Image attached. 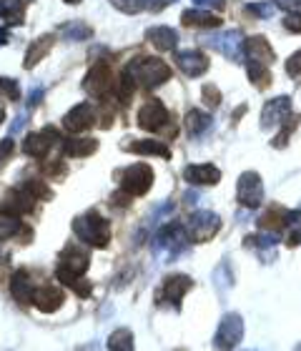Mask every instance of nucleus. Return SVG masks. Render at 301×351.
Listing matches in <instances>:
<instances>
[{"label":"nucleus","instance_id":"4c0bfd02","mask_svg":"<svg viewBox=\"0 0 301 351\" xmlns=\"http://www.w3.org/2000/svg\"><path fill=\"white\" fill-rule=\"evenodd\" d=\"M23 186H25V189H28L30 193H33V196H38V198H53V191L48 189L43 181H36V178H33V181H25Z\"/></svg>","mask_w":301,"mask_h":351},{"label":"nucleus","instance_id":"b1692460","mask_svg":"<svg viewBox=\"0 0 301 351\" xmlns=\"http://www.w3.org/2000/svg\"><path fill=\"white\" fill-rule=\"evenodd\" d=\"M128 151L139 156H158V158H171V148L163 143V141L156 138H143V141H133V143H125Z\"/></svg>","mask_w":301,"mask_h":351},{"label":"nucleus","instance_id":"e433bc0d","mask_svg":"<svg viewBox=\"0 0 301 351\" xmlns=\"http://www.w3.org/2000/svg\"><path fill=\"white\" fill-rule=\"evenodd\" d=\"M201 93H204L206 108H211V110H213V108H219V106H221V93H219V88L213 86V83H206Z\"/></svg>","mask_w":301,"mask_h":351},{"label":"nucleus","instance_id":"2f4dec72","mask_svg":"<svg viewBox=\"0 0 301 351\" xmlns=\"http://www.w3.org/2000/svg\"><path fill=\"white\" fill-rule=\"evenodd\" d=\"M21 228H23L21 216H15V213H10V211H0V241L13 239Z\"/></svg>","mask_w":301,"mask_h":351},{"label":"nucleus","instance_id":"a878e982","mask_svg":"<svg viewBox=\"0 0 301 351\" xmlns=\"http://www.w3.org/2000/svg\"><path fill=\"white\" fill-rule=\"evenodd\" d=\"M166 3H173V0H158V3L156 0H110V5L125 15H136L141 10H161Z\"/></svg>","mask_w":301,"mask_h":351},{"label":"nucleus","instance_id":"f3484780","mask_svg":"<svg viewBox=\"0 0 301 351\" xmlns=\"http://www.w3.org/2000/svg\"><path fill=\"white\" fill-rule=\"evenodd\" d=\"M33 206H36V196H33L25 186H21V189L8 191L5 201H3V211H10V213H15V216H23V213L33 211Z\"/></svg>","mask_w":301,"mask_h":351},{"label":"nucleus","instance_id":"72a5a7b5","mask_svg":"<svg viewBox=\"0 0 301 351\" xmlns=\"http://www.w3.org/2000/svg\"><path fill=\"white\" fill-rule=\"evenodd\" d=\"M25 5H28V0H0V18H8V21H10V15H13V23L21 25Z\"/></svg>","mask_w":301,"mask_h":351},{"label":"nucleus","instance_id":"6e6552de","mask_svg":"<svg viewBox=\"0 0 301 351\" xmlns=\"http://www.w3.org/2000/svg\"><path fill=\"white\" fill-rule=\"evenodd\" d=\"M236 198H239V204L246 206V208H256V206H261V201H264V183H261L258 173L246 171V173L239 178Z\"/></svg>","mask_w":301,"mask_h":351},{"label":"nucleus","instance_id":"9b49d317","mask_svg":"<svg viewBox=\"0 0 301 351\" xmlns=\"http://www.w3.org/2000/svg\"><path fill=\"white\" fill-rule=\"evenodd\" d=\"M96 123V113H93V106L91 103H78L73 108L68 110L66 116H63V128L68 133H83L88 131L91 125Z\"/></svg>","mask_w":301,"mask_h":351},{"label":"nucleus","instance_id":"8fccbe9b","mask_svg":"<svg viewBox=\"0 0 301 351\" xmlns=\"http://www.w3.org/2000/svg\"><path fill=\"white\" fill-rule=\"evenodd\" d=\"M5 121V108H0V123Z\"/></svg>","mask_w":301,"mask_h":351},{"label":"nucleus","instance_id":"aec40b11","mask_svg":"<svg viewBox=\"0 0 301 351\" xmlns=\"http://www.w3.org/2000/svg\"><path fill=\"white\" fill-rule=\"evenodd\" d=\"M243 48H246L249 63H261V66L274 63V51H272V45H269V40H266L264 36H251L249 40L243 43Z\"/></svg>","mask_w":301,"mask_h":351},{"label":"nucleus","instance_id":"412c9836","mask_svg":"<svg viewBox=\"0 0 301 351\" xmlns=\"http://www.w3.org/2000/svg\"><path fill=\"white\" fill-rule=\"evenodd\" d=\"M53 43H56V36H40L36 38L33 43L28 45V51H25V60H23V68L25 71H30V68H36L40 60L51 53Z\"/></svg>","mask_w":301,"mask_h":351},{"label":"nucleus","instance_id":"f257e3e1","mask_svg":"<svg viewBox=\"0 0 301 351\" xmlns=\"http://www.w3.org/2000/svg\"><path fill=\"white\" fill-rule=\"evenodd\" d=\"M123 73L133 78V83L141 88H158L171 78V66L163 63L161 58H151V56H139L123 68Z\"/></svg>","mask_w":301,"mask_h":351},{"label":"nucleus","instance_id":"a18cd8bd","mask_svg":"<svg viewBox=\"0 0 301 351\" xmlns=\"http://www.w3.org/2000/svg\"><path fill=\"white\" fill-rule=\"evenodd\" d=\"M25 123H28V116H18V118H15V123L10 125V138H13L15 133L21 131V128H23V125H25Z\"/></svg>","mask_w":301,"mask_h":351},{"label":"nucleus","instance_id":"c03bdc74","mask_svg":"<svg viewBox=\"0 0 301 351\" xmlns=\"http://www.w3.org/2000/svg\"><path fill=\"white\" fill-rule=\"evenodd\" d=\"M43 101V88H36L33 93H30V98H28V110H33L38 106V103Z\"/></svg>","mask_w":301,"mask_h":351},{"label":"nucleus","instance_id":"c756f323","mask_svg":"<svg viewBox=\"0 0 301 351\" xmlns=\"http://www.w3.org/2000/svg\"><path fill=\"white\" fill-rule=\"evenodd\" d=\"M186 128H189L191 136H201L206 128H211V116L199 108H191L186 113Z\"/></svg>","mask_w":301,"mask_h":351},{"label":"nucleus","instance_id":"423d86ee","mask_svg":"<svg viewBox=\"0 0 301 351\" xmlns=\"http://www.w3.org/2000/svg\"><path fill=\"white\" fill-rule=\"evenodd\" d=\"M243 339V319L239 314H226L221 319L216 337H213V346L219 351H231L241 344Z\"/></svg>","mask_w":301,"mask_h":351},{"label":"nucleus","instance_id":"c85d7f7f","mask_svg":"<svg viewBox=\"0 0 301 351\" xmlns=\"http://www.w3.org/2000/svg\"><path fill=\"white\" fill-rule=\"evenodd\" d=\"M58 33L66 40H86L88 36H93V30H91L88 23H83V21H71V23H63L58 28Z\"/></svg>","mask_w":301,"mask_h":351},{"label":"nucleus","instance_id":"a19ab883","mask_svg":"<svg viewBox=\"0 0 301 351\" xmlns=\"http://www.w3.org/2000/svg\"><path fill=\"white\" fill-rule=\"evenodd\" d=\"M281 10H287L289 15L291 13H301V0H274Z\"/></svg>","mask_w":301,"mask_h":351},{"label":"nucleus","instance_id":"09e8293b","mask_svg":"<svg viewBox=\"0 0 301 351\" xmlns=\"http://www.w3.org/2000/svg\"><path fill=\"white\" fill-rule=\"evenodd\" d=\"M63 3H68V5H78L81 0H63Z\"/></svg>","mask_w":301,"mask_h":351},{"label":"nucleus","instance_id":"6ab92c4d","mask_svg":"<svg viewBox=\"0 0 301 351\" xmlns=\"http://www.w3.org/2000/svg\"><path fill=\"white\" fill-rule=\"evenodd\" d=\"M146 38H148V43L161 53L173 51L178 45V33L173 28H169V25H154V28H148Z\"/></svg>","mask_w":301,"mask_h":351},{"label":"nucleus","instance_id":"f704fd0d","mask_svg":"<svg viewBox=\"0 0 301 351\" xmlns=\"http://www.w3.org/2000/svg\"><path fill=\"white\" fill-rule=\"evenodd\" d=\"M249 81L256 88H266L272 83V73H269V66H261V63H249Z\"/></svg>","mask_w":301,"mask_h":351},{"label":"nucleus","instance_id":"cd10ccee","mask_svg":"<svg viewBox=\"0 0 301 351\" xmlns=\"http://www.w3.org/2000/svg\"><path fill=\"white\" fill-rule=\"evenodd\" d=\"M60 263H66L68 269L78 271V274H86V271H88L91 258H88L86 251L75 249V246H68V249L60 251Z\"/></svg>","mask_w":301,"mask_h":351},{"label":"nucleus","instance_id":"79ce46f5","mask_svg":"<svg viewBox=\"0 0 301 351\" xmlns=\"http://www.w3.org/2000/svg\"><path fill=\"white\" fill-rule=\"evenodd\" d=\"M284 28L291 30V33H301V15L299 13H291L284 18Z\"/></svg>","mask_w":301,"mask_h":351},{"label":"nucleus","instance_id":"7ed1b4c3","mask_svg":"<svg viewBox=\"0 0 301 351\" xmlns=\"http://www.w3.org/2000/svg\"><path fill=\"white\" fill-rule=\"evenodd\" d=\"M118 183H121V191H125L128 196H143L154 186V169L148 163H133L121 171Z\"/></svg>","mask_w":301,"mask_h":351},{"label":"nucleus","instance_id":"f8f14e48","mask_svg":"<svg viewBox=\"0 0 301 351\" xmlns=\"http://www.w3.org/2000/svg\"><path fill=\"white\" fill-rule=\"evenodd\" d=\"M191 289H193L191 276H186V274H171V276H166V281H163L161 296L169 301V304H173V308H178L181 306V299H184Z\"/></svg>","mask_w":301,"mask_h":351},{"label":"nucleus","instance_id":"2eb2a0df","mask_svg":"<svg viewBox=\"0 0 301 351\" xmlns=\"http://www.w3.org/2000/svg\"><path fill=\"white\" fill-rule=\"evenodd\" d=\"M176 66L181 68L189 78H199V75H204L206 71H208L211 60L199 51H181V53H176Z\"/></svg>","mask_w":301,"mask_h":351},{"label":"nucleus","instance_id":"39448f33","mask_svg":"<svg viewBox=\"0 0 301 351\" xmlns=\"http://www.w3.org/2000/svg\"><path fill=\"white\" fill-rule=\"evenodd\" d=\"M221 219L213 211H193L186 219V234L191 241H208L219 234Z\"/></svg>","mask_w":301,"mask_h":351},{"label":"nucleus","instance_id":"0eeeda50","mask_svg":"<svg viewBox=\"0 0 301 351\" xmlns=\"http://www.w3.org/2000/svg\"><path fill=\"white\" fill-rule=\"evenodd\" d=\"M110 86H113V73H110V66L106 63V60L93 63L88 75L83 78V90L91 95H96V98H106Z\"/></svg>","mask_w":301,"mask_h":351},{"label":"nucleus","instance_id":"473e14b6","mask_svg":"<svg viewBox=\"0 0 301 351\" xmlns=\"http://www.w3.org/2000/svg\"><path fill=\"white\" fill-rule=\"evenodd\" d=\"M108 351H133V331L116 329L108 337Z\"/></svg>","mask_w":301,"mask_h":351},{"label":"nucleus","instance_id":"4be33fe9","mask_svg":"<svg viewBox=\"0 0 301 351\" xmlns=\"http://www.w3.org/2000/svg\"><path fill=\"white\" fill-rule=\"evenodd\" d=\"M33 286H30V276L25 269H18L10 276V296H13L18 304H30L33 301Z\"/></svg>","mask_w":301,"mask_h":351},{"label":"nucleus","instance_id":"20e7f679","mask_svg":"<svg viewBox=\"0 0 301 351\" xmlns=\"http://www.w3.org/2000/svg\"><path fill=\"white\" fill-rule=\"evenodd\" d=\"M189 234H186V228L181 223H169V226H163L154 239V246L156 251H163V254H169L171 258H176L178 254H184L189 249Z\"/></svg>","mask_w":301,"mask_h":351},{"label":"nucleus","instance_id":"f03ea898","mask_svg":"<svg viewBox=\"0 0 301 351\" xmlns=\"http://www.w3.org/2000/svg\"><path fill=\"white\" fill-rule=\"evenodd\" d=\"M73 234L93 249H106L110 243V221L98 211H88L73 219Z\"/></svg>","mask_w":301,"mask_h":351},{"label":"nucleus","instance_id":"4468645a","mask_svg":"<svg viewBox=\"0 0 301 351\" xmlns=\"http://www.w3.org/2000/svg\"><path fill=\"white\" fill-rule=\"evenodd\" d=\"M289 116H291V101H289L287 95H279L272 103H266L264 110H261V128H272L276 123H284Z\"/></svg>","mask_w":301,"mask_h":351},{"label":"nucleus","instance_id":"de8ad7c7","mask_svg":"<svg viewBox=\"0 0 301 351\" xmlns=\"http://www.w3.org/2000/svg\"><path fill=\"white\" fill-rule=\"evenodd\" d=\"M8 40H10V30H8V28H0V45L8 43Z\"/></svg>","mask_w":301,"mask_h":351},{"label":"nucleus","instance_id":"dca6fc26","mask_svg":"<svg viewBox=\"0 0 301 351\" xmlns=\"http://www.w3.org/2000/svg\"><path fill=\"white\" fill-rule=\"evenodd\" d=\"M184 178L193 186H216L221 181V171L211 163H193L184 169Z\"/></svg>","mask_w":301,"mask_h":351},{"label":"nucleus","instance_id":"1a4fd4ad","mask_svg":"<svg viewBox=\"0 0 301 351\" xmlns=\"http://www.w3.org/2000/svg\"><path fill=\"white\" fill-rule=\"evenodd\" d=\"M58 141H60L58 128L56 125H45L40 133H28L25 136V141H23V154L33 156V158H43Z\"/></svg>","mask_w":301,"mask_h":351},{"label":"nucleus","instance_id":"ddd939ff","mask_svg":"<svg viewBox=\"0 0 301 351\" xmlns=\"http://www.w3.org/2000/svg\"><path fill=\"white\" fill-rule=\"evenodd\" d=\"M63 304H66V293L51 284L40 286V289L33 293V306H36L38 311H43V314H56Z\"/></svg>","mask_w":301,"mask_h":351},{"label":"nucleus","instance_id":"a211bd4d","mask_svg":"<svg viewBox=\"0 0 301 351\" xmlns=\"http://www.w3.org/2000/svg\"><path fill=\"white\" fill-rule=\"evenodd\" d=\"M56 278H58L60 284L68 286V289H73L81 299H88L91 291H93V286H91V281H86L83 278V274H78V271L68 269L66 263H58V269H56Z\"/></svg>","mask_w":301,"mask_h":351},{"label":"nucleus","instance_id":"c9c22d12","mask_svg":"<svg viewBox=\"0 0 301 351\" xmlns=\"http://www.w3.org/2000/svg\"><path fill=\"white\" fill-rule=\"evenodd\" d=\"M0 98H10V101H18L21 98V86L13 78H3L0 75Z\"/></svg>","mask_w":301,"mask_h":351},{"label":"nucleus","instance_id":"49530a36","mask_svg":"<svg viewBox=\"0 0 301 351\" xmlns=\"http://www.w3.org/2000/svg\"><path fill=\"white\" fill-rule=\"evenodd\" d=\"M196 3H199V5H208V8H221V0H196Z\"/></svg>","mask_w":301,"mask_h":351},{"label":"nucleus","instance_id":"7c9ffc66","mask_svg":"<svg viewBox=\"0 0 301 351\" xmlns=\"http://www.w3.org/2000/svg\"><path fill=\"white\" fill-rule=\"evenodd\" d=\"M287 216H284L281 208H272V211H266L264 216H258V228H266V231L276 234V231H281V228L287 226Z\"/></svg>","mask_w":301,"mask_h":351},{"label":"nucleus","instance_id":"58836bf2","mask_svg":"<svg viewBox=\"0 0 301 351\" xmlns=\"http://www.w3.org/2000/svg\"><path fill=\"white\" fill-rule=\"evenodd\" d=\"M13 151H15L13 138L0 141V169H3V166H5V163L10 161V156H13Z\"/></svg>","mask_w":301,"mask_h":351},{"label":"nucleus","instance_id":"37998d69","mask_svg":"<svg viewBox=\"0 0 301 351\" xmlns=\"http://www.w3.org/2000/svg\"><path fill=\"white\" fill-rule=\"evenodd\" d=\"M287 71H289V75H299V73H301V51H299V53H294V56L289 58Z\"/></svg>","mask_w":301,"mask_h":351},{"label":"nucleus","instance_id":"bb28decb","mask_svg":"<svg viewBox=\"0 0 301 351\" xmlns=\"http://www.w3.org/2000/svg\"><path fill=\"white\" fill-rule=\"evenodd\" d=\"M213 48H219L228 56V58L234 60H241V53H243V40L239 33H226V36L216 38V40H208Z\"/></svg>","mask_w":301,"mask_h":351},{"label":"nucleus","instance_id":"ea45409f","mask_svg":"<svg viewBox=\"0 0 301 351\" xmlns=\"http://www.w3.org/2000/svg\"><path fill=\"white\" fill-rule=\"evenodd\" d=\"M246 13H254L256 18H269L272 8L266 5V3H251V5H246Z\"/></svg>","mask_w":301,"mask_h":351},{"label":"nucleus","instance_id":"5701e85b","mask_svg":"<svg viewBox=\"0 0 301 351\" xmlns=\"http://www.w3.org/2000/svg\"><path fill=\"white\" fill-rule=\"evenodd\" d=\"M63 156H71V158H86V156L96 154L98 151V141L96 138H78V136H71V138L63 141Z\"/></svg>","mask_w":301,"mask_h":351},{"label":"nucleus","instance_id":"393cba45","mask_svg":"<svg viewBox=\"0 0 301 351\" xmlns=\"http://www.w3.org/2000/svg\"><path fill=\"white\" fill-rule=\"evenodd\" d=\"M181 23L189 25V28H219L221 25V18L219 15H211V10H184L181 15Z\"/></svg>","mask_w":301,"mask_h":351},{"label":"nucleus","instance_id":"9d476101","mask_svg":"<svg viewBox=\"0 0 301 351\" xmlns=\"http://www.w3.org/2000/svg\"><path fill=\"white\" fill-rule=\"evenodd\" d=\"M166 123H169V110H166V106H163L158 98H151V101H146L143 106H141L139 125L143 128V131L158 133Z\"/></svg>","mask_w":301,"mask_h":351}]
</instances>
